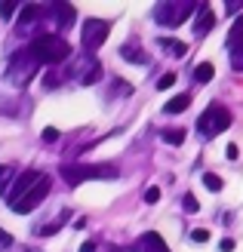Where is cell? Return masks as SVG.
Masks as SVG:
<instances>
[{
    "label": "cell",
    "instance_id": "obj_20",
    "mask_svg": "<svg viewBox=\"0 0 243 252\" xmlns=\"http://www.w3.org/2000/svg\"><path fill=\"white\" fill-rule=\"evenodd\" d=\"M37 16H40V9H37V6H25L22 9V28H28V22H34Z\"/></svg>",
    "mask_w": 243,
    "mask_h": 252
},
{
    "label": "cell",
    "instance_id": "obj_2",
    "mask_svg": "<svg viewBox=\"0 0 243 252\" xmlns=\"http://www.w3.org/2000/svg\"><path fill=\"white\" fill-rule=\"evenodd\" d=\"M28 49L34 53V59L40 62V65H62V62L71 56V46L62 40V37H53V34L34 37V43Z\"/></svg>",
    "mask_w": 243,
    "mask_h": 252
},
{
    "label": "cell",
    "instance_id": "obj_17",
    "mask_svg": "<svg viewBox=\"0 0 243 252\" xmlns=\"http://www.w3.org/2000/svg\"><path fill=\"white\" fill-rule=\"evenodd\" d=\"M160 135H163L166 145H182L185 142V129H178V126H175V129H163Z\"/></svg>",
    "mask_w": 243,
    "mask_h": 252
},
{
    "label": "cell",
    "instance_id": "obj_18",
    "mask_svg": "<svg viewBox=\"0 0 243 252\" xmlns=\"http://www.w3.org/2000/svg\"><path fill=\"white\" fill-rule=\"evenodd\" d=\"M203 188H207V191H212V194H219L222 191V179L215 172H203Z\"/></svg>",
    "mask_w": 243,
    "mask_h": 252
},
{
    "label": "cell",
    "instance_id": "obj_15",
    "mask_svg": "<svg viewBox=\"0 0 243 252\" xmlns=\"http://www.w3.org/2000/svg\"><path fill=\"white\" fill-rule=\"evenodd\" d=\"M49 12H53V16L59 19V25H62V28H68V25L74 22V6H71V3H56V6L49 9Z\"/></svg>",
    "mask_w": 243,
    "mask_h": 252
},
{
    "label": "cell",
    "instance_id": "obj_7",
    "mask_svg": "<svg viewBox=\"0 0 243 252\" xmlns=\"http://www.w3.org/2000/svg\"><path fill=\"white\" fill-rule=\"evenodd\" d=\"M49 185H53V179H49V175H43V179L37 182V185H34V188H31V191L25 194L22 200H16V203H12V212H19V216H28V212H34V209L46 200Z\"/></svg>",
    "mask_w": 243,
    "mask_h": 252
},
{
    "label": "cell",
    "instance_id": "obj_32",
    "mask_svg": "<svg viewBox=\"0 0 243 252\" xmlns=\"http://www.w3.org/2000/svg\"><path fill=\"white\" fill-rule=\"evenodd\" d=\"M225 6H228V12H237V9H240L243 3H237V0H231V3H225Z\"/></svg>",
    "mask_w": 243,
    "mask_h": 252
},
{
    "label": "cell",
    "instance_id": "obj_5",
    "mask_svg": "<svg viewBox=\"0 0 243 252\" xmlns=\"http://www.w3.org/2000/svg\"><path fill=\"white\" fill-rule=\"evenodd\" d=\"M197 3H188V0H182V3H157L154 6V22L163 25V28H175V25H182L191 12H194Z\"/></svg>",
    "mask_w": 243,
    "mask_h": 252
},
{
    "label": "cell",
    "instance_id": "obj_13",
    "mask_svg": "<svg viewBox=\"0 0 243 252\" xmlns=\"http://www.w3.org/2000/svg\"><path fill=\"white\" fill-rule=\"evenodd\" d=\"M157 46L160 49H166L170 56H175V59H182L185 53H188V43H182V40H173V37H160L157 40Z\"/></svg>",
    "mask_w": 243,
    "mask_h": 252
},
{
    "label": "cell",
    "instance_id": "obj_22",
    "mask_svg": "<svg viewBox=\"0 0 243 252\" xmlns=\"http://www.w3.org/2000/svg\"><path fill=\"white\" fill-rule=\"evenodd\" d=\"M9 175H12V166H0V191L9 188Z\"/></svg>",
    "mask_w": 243,
    "mask_h": 252
},
{
    "label": "cell",
    "instance_id": "obj_25",
    "mask_svg": "<svg viewBox=\"0 0 243 252\" xmlns=\"http://www.w3.org/2000/svg\"><path fill=\"white\" fill-rule=\"evenodd\" d=\"M191 240H194V243H207L209 240V231H200V228L191 231Z\"/></svg>",
    "mask_w": 243,
    "mask_h": 252
},
{
    "label": "cell",
    "instance_id": "obj_16",
    "mask_svg": "<svg viewBox=\"0 0 243 252\" xmlns=\"http://www.w3.org/2000/svg\"><path fill=\"white\" fill-rule=\"evenodd\" d=\"M212 74H215V68L209 65V62H200V65L194 68V80H197V83H209Z\"/></svg>",
    "mask_w": 243,
    "mask_h": 252
},
{
    "label": "cell",
    "instance_id": "obj_29",
    "mask_svg": "<svg viewBox=\"0 0 243 252\" xmlns=\"http://www.w3.org/2000/svg\"><path fill=\"white\" fill-rule=\"evenodd\" d=\"M219 249H222V252H231V249H234V240H222Z\"/></svg>",
    "mask_w": 243,
    "mask_h": 252
},
{
    "label": "cell",
    "instance_id": "obj_14",
    "mask_svg": "<svg viewBox=\"0 0 243 252\" xmlns=\"http://www.w3.org/2000/svg\"><path fill=\"white\" fill-rule=\"evenodd\" d=\"M188 105H191V95L182 93V95H173L170 102L163 105V111H166V114H182V111H188Z\"/></svg>",
    "mask_w": 243,
    "mask_h": 252
},
{
    "label": "cell",
    "instance_id": "obj_10",
    "mask_svg": "<svg viewBox=\"0 0 243 252\" xmlns=\"http://www.w3.org/2000/svg\"><path fill=\"white\" fill-rule=\"evenodd\" d=\"M212 25H215V12H212L207 3H200L197 22H194V34H197V37H207V34L212 31Z\"/></svg>",
    "mask_w": 243,
    "mask_h": 252
},
{
    "label": "cell",
    "instance_id": "obj_9",
    "mask_svg": "<svg viewBox=\"0 0 243 252\" xmlns=\"http://www.w3.org/2000/svg\"><path fill=\"white\" fill-rule=\"evenodd\" d=\"M136 252H170V246L163 243V237L157 231H148L139 237V243H136Z\"/></svg>",
    "mask_w": 243,
    "mask_h": 252
},
{
    "label": "cell",
    "instance_id": "obj_19",
    "mask_svg": "<svg viewBox=\"0 0 243 252\" xmlns=\"http://www.w3.org/2000/svg\"><path fill=\"white\" fill-rule=\"evenodd\" d=\"M16 0H0V19H3V22H9L12 16H16Z\"/></svg>",
    "mask_w": 243,
    "mask_h": 252
},
{
    "label": "cell",
    "instance_id": "obj_8",
    "mask_svg": "<svg viewBox=\"0 0 243 252\" xmlns=\"http://www.w3.org/2000/svg\"><path fill=\"white\" fill-rule=\"evenodd\" d=\"M43 179V172H37V169H25V172H19V179H16V185L9 188V206L16 203V200H22L25 194L31 191V188Z\"/></svg>",
    "mask_w": 243,
    "mask_h": 252
},
{
    "label": "cell",
    "instance_id": "obj_3",
    "mask_svg": "<svg viewBox=\"0 0 243 252\" xmlns=\"http://www.w3.org/2000/svg\"><path fill=\"white\" fill-rule=\"evenodd\" d=\"M37 65H40V62L34 59L31 49H19V53H12L9 65H6V77L16 86H28V80L37 74Z\"/></svg>",
    "mask_w": 243,
    "mask_h": 252
},
{
    "label": "cell",
    "instance_id": "obj_28",
    "mask_svg": "<svg viewBox=\"0 0 243 252\" xmlns=\"http://www.w3.org/2000/svg\"><path fill=\"white\" fill-rule=\"evenodd\" d=\"M240 157V151H237V145H228V160H237Z\"/></svg>",
    "mask_w": 243,
    "mask_h": 252
},
{
    "label": "cell",
    "instance_id": "obj_6",
    "mask_svg": "<svg viewBox=\"0 0 243 252\" xmlns=\"http://www.w3.org/2000/svg\"><path fill=\"white\" fill-rule=\"evenodd\" d=\"M108 31H111L108 22H102V19H86V22H83V31H80V46L86 49V53H96V49H102V43L108 40Z\"/></svg>",
    "mask_w": 243,
    "mask_h": 252
},
{
    "label": "cell",
    "instance_id": "obj_4",
    "mask_svg": "<svg viewBox=\"0 0 243 252\" xmlns=\"http://www.w3.org/2000/svg\"><path fill=\"white\" fill-rule=\"evenodd\" d=\"M228 126H231V111H228L225 105H209L200 114V120H197V129L207 138H215L222 129H228Z\"/></svg>",
    "mask_w": 243,
    "mask_h": 252
},
{
    "label": "cell",
    "instance_id": "obj_12",
    "mask_svg": "<svg viewBox=\"0 0 243 252\" xmlns=\"http://www.w3.org/2000/svg\"><path fill=\"white\" fill-rule=\"evenodd\" d=\"M120 56H123L126 62H139V65H142V62H145V53H142V46H139V37H130V43L120 46Z\"/></svg>",
    "mask_w": 243,
    "mask_h": 252
},
{
    "label": "cell",
    "instance_id": "obj_26",
    "mask_svg": "<svg viewBox=\"0 0 243 252\" xmlns=\"http://www.w3.org/2000/svg\"><path fill=\"white\" fill-rule=\"evenodd\" d=\"M231 68L243 71V49H240V53H231Z\"/></svg>",
    "mask_w": 243,
    "mask_h": 252
},
{
    "label": "cell",
    "instance_id": "obj_11",
    "mask_svg": "<svg viewBox=\"0 0 243 252\" xmlns=\"http://www.w3.org/2000/svg\"><path fill=\"white\" fill-rule=\"evenodd\" d=\"M225 46L231 49V53H240V49H243V16H237V19H234V25H231V34H228Z\"/></svg>",
    "mask_w": 243,
    "mask_h": 252
},
{
    "label": "cell",
    "instance_id": "obj_24",
    "mask_svg": "<svg viewBox=\"0 0 243 252\" xmlns=\"http://www.w3.org/2000/svg\"><path fill=\"white\" fill-rule=\"evenodd\" d=\"M173 83H175V74L170 71V74H163V77L157 80V90H170V86H173Z\"/></svg>",
    "mask_w": 243,
    "mask_h": 252
},
{
    "label": "cell",
    "instance_id": "obj_21",
    "mask_svg": "<svg viewBox=\"0 0 243 252\" xmlns=\"http://www.w3.org/2000/svg\"><path fill=\"white\" fill-rule=\"evenodd\" d=\"M182 206H185V212H197V209H200V203H197L194 194H185V197H182Z\"/></svg>",
    "mask_w": 243,
    "mask_h": 252
},
{
    "label": "cell",
    "instance_id": "obj_27",
    "mask_svg": "<svg viewBox=\"0 0 243 252\" xmlns=\"http://www.w3.org/2000/svg\"><path fill=\"white\" fill-rule=\"evenodd\" d=\"M56 138H59V129H53V126L43 129V142H56Z\"/></svg>",
    "mask_w": 243,
    "mask_h": 252
},
{
    "label": "cell",
    "instance_id": "obj_1",
    "mask_svg": "<svg viewBox=\"0 0 243 252\" xmlns=\"http://www.w3.org/2000/svg\"><path fill=\"white\" fill-rule=\"evenodd\" d=\"M59 175L65 179L68 185H80V182H89V179H117V166H111V163H93V166H86V163H65V166L59 169Z\"/></svg>",
    "mask_w": 243,
    "mask_h": 252
},
{
    "label": "cell",
    "instance_id": "obj_30",
    "mask_svg": "<svg viewBox=\"0 0 243 252\" xmlns=\"http://www.w3.org/2000/svg\"><path fill=\"white\" fill-rule=\"evenodd\" d=\"M9 243H12V237L6 231H0V246H9Z\"/></svg>",
    "mask_w": 243,
    "mask_h": 252
},
{
    "label": "cell",
    "instance_id": "obj_23",
    "mask_svg": "<svg viewBox=\"0 0 243 252\" xmlns=\"http://www.w3.org/2000/svg\"><path fill=\"white\" fill-rule=\"evenodd\" d=\"M157 200H160V188H157V185H151L148 191H145V203H157Z\"/></svg>",
    "mask_w": 243,
    "mask_h": 252
},
{
    "label": "cell",
    "instance_id": "obj_31",
    "mask_svg": "<svg viewBox=\"0 0 243 252\" xmlns=\"http://www.w3.org/2000/svg\"><path fill=\"white\" fill-rule=\"evenodd\" d=\"M80 252H96V243H93V240H86V243L80 246Z\"/></svg>",
    "mask_w": 243,
    "mask_h": 252
}]
</instances>
